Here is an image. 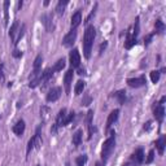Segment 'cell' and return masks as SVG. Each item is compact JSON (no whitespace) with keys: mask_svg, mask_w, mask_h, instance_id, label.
Wrapping results in <instances>:
<instances>
[{"mask_svg":"<svg viewBox=\"0 0 166 166\" xmlns=\"http://www.w3.org/2000/svg\"><path fill=\"white\" fill-rule=\"evenodd\" d=\"M42 63H43V57H42V55H38L35 61H34V72H35V73H40Z\"/></svg>","mask_w":166,"mask_h":166,"instance_id":"cell-20","label":"cell"},{"mask_svg":"<svg viewBox=\"0 0 166 166\" xmlns=\"http://www.w3.org/2000/svg\"><path fill=\"white\" fill-rule=\"evenodd\" d=\"M152 38H153V34H149V35H147V37L144 38V43H145V46L149 44L151 40H152Z\"/></svg>","mask_w":166,"mask_h":166,"instance_id":"cell-39","label":"cell"},{"mask_svg":"<svg viewBox=\"0 0 166 166\" xmlns=\"http://www.w3.org/2000/svg\"><path fill=\"white\" fill-rule=\"evenodd\" d=\"M42 22L44 25V28L47 29L48 33L53 31V25H52V14H44L42 17Z\"/></svg>","mask_w":166,"mask_h":166,"instance_id":"cell-9","label":"cell"},{"mask_svg":"<svg viewBox=\"0 0 166 166\" xmlns=\"http://www.w3.org/2000/svg\"><path fill=\"white\" fill-rule=\"evenodd\" d=\"M160 75H161V73H160L158 70L151 72V81H152L153 83H157V82L160 81Z\"/></svg>","mask_w":166,"mask_h":166,"instance_id":"cell-29","label":"cell"},{"mask_svg":"<svg viewBox=\"0 0 166 166\" xmlns=\"http://www.w3.org/2000/svg\"><path fill=\"white\" fill-rule=\"evenodd\" d=\"M33 148H34V139L31 138L30 140H29V144H28V154H30V152H31Z\"/></svg>","mask_w":166,"mask_h":166,"instance_id":"cell-36","label":"cell"},{"mask_svg":"<svg viewBox=\"0 0 166 166\" xmlns=\"http://www.w3.org/2000/svg\"><path fill=\"white\" fill-rule=\"evenodd\" d=\"M66 166H70V165H69V163H66Z\"/></svg>","mask_w":166,"mask_h":166,"instance_id":"cell-45","label":"cell"},{"mask_svg":"<svg viewBox=\"0 0 166 166\" xmlns=\"http://www.w3.org/2000/svg\"><path fill=\"white\" fill-rule=\"evenodd\" d=\"M139 29H140V26H139V17H136V20H135V23H134V31H133V34H134V38H136V35L139 34Z\"/></svg>","mask_w":166,"mask_h":166,"instance_id":"cell-32","label":"cell"},{"mask_svg":"<svg viewBox=\"0 0 166 166\" xmlns=\"http://www.w3.org/2000/svg\"><path fill=\"white\" fill-rule=\"evenodd\" d=\"M165 145H166V139H165V136L160 138L156 142L157 151H158V153H160V154H162V153H163V151H165Z\"/></svg>","mask_w":166,"mask_h":166,"instance_id":"cell-18","label":"cell"},{"mask_svg":"<svg viewBox=\"0 0 166 166\" xmlns=\"http://www.w3.org/2000/svg\"><path fill=\"white\" fill-rule=\"evenodd\" d=\"M107 46H108V43H107V42H104V43H103V44L100 46V51H99V52H100V53H103V51H104V49H105V48H107Z\"/></svg>","mask_w":166,"mask_h":166,"instance_id":"cell-40","label":"cell"},{"mask_svg":"<svg viewBox=\"0 0 166 166\" xmlns=\"http://www.w3.org/2000/svg\"><path fill=\"white\" fill-rule=\"evenodd\" d=\"M154 28H156V31H157V33L161 34V33H163V30H165V23H163L161 20H157L156 23H154Z\"/></svg>","mask_w":166,"mask_h":166,"instance_id":"cell-27","label":"cell"},{"mask_svg":"<svg viewBox=\"0 0 166 166\" xmlns=\"http://www.w3.org/2000/svg\"><path fill=\"white\" fill-rule=\"evenodd\" d=\"M153 114H154V118L161 122L163 119V114H165V109H163V105H160L158 103H157V105H154L153 108Z\"/></svg>","mask_w":166,"mask_h":166,"instance_id":"cell-8","label":"cell"},{"mask_svg":"<svg viewBox=\"0 0 166 166\" xmlns=\"http://www.w3.org/2000/svg\"><path fill=\"white\" fill-rule=\"evenodd\" d=\"M9 5H11V3L8 2V0L4 2V22H5V25L9 21Z\"/></svg>","mask_w":166,"mask_h":166,"instance_id":"cell-23","label":"cell"},{"mask_svg":"<svg viewBox=\"0 0 166 166\" xmlns=\"http://www.w3.org/2000/svg\"><path fill=\"white\" fill-rule=\"evenodd\" d=\"M69 58H70V65H72V69H75V68H79L81 65V55H79V51L77 48H74L70 55H69Z\"/></svg>","mask_w":166,"mask_h":166,"instance_id":"cell-3","label":"cell"},{"mask_svg":"<svg viewBox=\"0 0 166 166\" xmlns=\"http://www.w3.org/2000/svg\"><path fill=\"white\" fill-rule=\"evenodd\" d=\"M131 160H133V162H134L135 165H140V163L144 161V152H143V149L135 151V153L131 156Z\"/></svg>","mask_w":166,"mask_h":166,"instance_id":"cell-10","label":"cell"},{"mask_svg":"<svg viewBox=\"0 0 166 166\" xmlns=\"http://www.w3.org/2000/svg\"><path fill=\"white\" fill-rule=\"evenodd\" d=\"M86 162H87V156H86V154L79 156V157H78V158L75 160L77 166H84V165H86Z\"/></svg>","mask_w":166,"mask_h":166,"instance_id":"cell-30","label":"cell"},{"mask_svg":"<svg viewBox=\"0 0 166 166\" xmlns=\"http://www.w3.org/2000/svg\"><path fill=\"white\" fill-rule=\"evenodd\" d=\"M21 7H22V0H21V2H18V5H17V9H16V11H18Z\"/></svg>","mask_w":166,"mask_h":166,"instance_id":"cell-43","label":"cell"},{"mask_svg":"<svg viewBox=\"0 0 166 166\" xmlns=\"http://www.w3.org/2000/svg\"><path fill=\"white\" fill-rule=\"evenodd\" d=\"M114 96H116V98L118 99L119 104H125V101H126V91L121 90V91L116 92V93H114Z\"/></svg>","mask_w":166,"mask_h":166,"instance_id":"cell-24","label":"cell"},{"mask_svg":"<svg viewBox=\"0 0 166 166\" xmlns=\"http://www.w3.org/2000/svg\"><path fill=\"white\" fill-rule=\"evenodd\" d=\"M135 44H136V38H134V37H127V39L125 42V48L126 49H131Z\"/></svg>","mask_w":166,"mask_h":166,"instance_id":"cell-22","label":"cell"},{"mask_svg":"<svg viewBox=\"0 0 166 166\" xmlns=\"http://www.w3.org/2000/svg\"><path fill=\"white\" fill-rule=\"evenodd\" d=\"M64 68H65V60H64V58H60L57 63H56V65H55V68H53V70H55V72H60V70H63Z\"/></svg>","mask_w":166,"mask_h":166,"instance_id":"cell-28","label":"cell"},{"mask_svg":"<svg viewBox=\"0 0 166 166\" xmlns=\"http://www.w3.org/2000/svg\"><path fill=\"white\" fill-rule=\"evenodd\" d=\"M84 87H86V83H84L83 81H78L77 84H75V87H74L75 95H81V93L83 92V90H84Z\"/></svg>","mask_w":166,"mask_h":166,"instance_id":"cell-21","label":"cell"},{"mask_svg":"<svg viewBox=\"0 0 166 166\" xmlns=\"http://www.w3.org/2000/svg\"><path fill=\"white\" fill-rule=\"evenodd\" d=\"M78 74H81V75H82V74H84V69H82V68H81L79 70H78Z\"/></svg>","mask_w":166,"mask_h":166,"instance_id":"cell-44","label":"cell"},{"mask_svg":"<svg viewBox=\"0 0 166 166\" xmlns=\"http://www.w3.org/2000/svg\"><path fill=\"white\" fill-rule=\"evenodd\" d=\"M49 113H51V109L48 108V107H42L40 108V116H42V118L44 119V121H47L48 119V117H49Z\"/></svg>","mask_w":166,"mask_h":166,"instance_id":"cell-26","label":"cell"},{"mask_svg":"<svg viewBox=\"0 0 166 166\" xmlns=\"http://www.w3.org/2000/svg\"><path fill=\"white\" fill-rule=\"evenodd\" d=\"M13 57H16V58L22 57V51H20V49H14V51H13Z\"/></svg>","mask_w":166,"mask_h":166,"instance_id":"cell-37","label":"cell"},{"mask_svg":"<svg viewBox=\"0 0 166 166\" xmlns=\"http://www.w3.org/2000/svg\"><path fill=\"white\" fill-rule=\"evenodd\" d=\"M57 130H58V126L55 123L53 126H52V128H51V133H52V134H56V133H57Z\"/></svg>","mask_w":166,"mask_h":166,"instance_id":"cell-41","label":"cell"},{"mask_svg":"<svg viewBox=\"0 0 166 166\" xmlns=\"http://www.w3.org/2000/svg\"><path fill=\"white\" fill-rule=\"evenodd\" d=\"M91 100H92V99H91V96L88 95V96H87V98H86L84 100H82V105H86V107H87V105H90Z\"/></svg>","mask_w":166,"mask_h":166,"instance_id":"cell-38","label":"cell"},{"mask_svg":"<svg viewBox=\"0 0 166 166\" xmlns=\"http://www.w3.org/2000/svg\"><path fill=\"white\" fill-rule=\"evenodd\" d=\"M33 139H34V148H37V149H39V148L42 147V136L39 135V133H37L35 135L33 136Z\"/></svg>","mask_w":166,"mask_h":166,"instance_id":"cell-25","label":"cell"},{"mask_svg":"<svg viewBox=\"0 0 166 166\" xmlns=\"http://www.w3.org/2000/svg\"><path fill=\"white\" fill-rule=\"evenodd\" d=\"M151 125H152V122H151V121H148V122H147V123L144 125V130H147V131H148V130H149V128H151Z\"/></svg>","mask_w":166,"mask_h":166,"instance_id":"cell-42","label":"cell"},{"mask_svg":"<svg viewBox=\"0 0 166 166\" xmlns=\"http://www.w3.org/2000/svg\"><path fill=\"white\" fill-rule=\"evenodd\" d=\"M66 5H68V0H60V2L57 3V5H56V12H57V14H60V16L63 14L65 12Z\"/></svg>","mask_w":166,"mask_h":166,"instance_id":"cell-19","label":"cell"},{"mask_svg":"<svg viewBox=\"0 0 166 166\" xmlns=\"http://www.w3.org/2000/svg\"><path fill=\"white\" fill-rule=\"evenodd\" d=\"M82 135H83V131L82 130H77L74 135H73V144L75 147H78L81 143H82Z\"/></svg>","mask_w":166,"mask_h":166,"instance_id":"cell-17","label":"cell"},{"mask_svg":"<svg viewBox=\"0 0 166 166\" xmlns=\"http://www.w3.org/2000/svg\"><path fill=\"white\" fill-rule=\"evenodd\" d=\"M96 37V30L92 25H90L88 28L84 31V37H83V52H84V57L90 58L91 57V48L93 44V40Z\"/></svg>","mask_w":166,"mask_h":166,"instance_id":"cell-1","label":"cell"},{"mask_svg":"<svg viewBox=\"0 0 166 166\" xmlns=\"http://www.w3.org/2000/svg\"><path fill=\"white\" fill-rule=\"evenodd\" d=\"M37 166H40V165H37Z\"/></svg>","mask_w":166,"mask_h":166,"instance_id":"cell-46","label":"cell"},{"mask_svg":"<svg viewBox=\"0 0 166 166\" xmlns=\"http://www.w3.org/2000/svg\"><path fill=\"white\" fill-rule=\"evenodd\" d=\"M73 77H74V72L73 69L68 70L65 73V77H64V87H65V92L69 93L70 92V87H72V82H73Z\"/></svg>","mask_w":166,"mask_h":166,"instance_id":"cell-6","label":"cell"},{"mask_svg":"<svg viewBox=\"0 0 166 166\" xmlns=\"http://www.w3.org/2000/svg\"><path fill=\"white\" fill-rule=\"evenodd\" d=\"M81 22H82V13H81V12H75V13L72 16V22H70L72 29L78 28V26L81 25Z\"/></svg>","mask_w":166,"mask_h":166,"instance_id":"cell-14","label":"cell"},{"mask_svg":"<svg viewBox=\"0 0 166 166\" xmlns=\"http://www.w3.org/2000/svg\"><path fill=\"white\" fill-rule=\"evenodd\" d=\"M25 131V121L23 119H20L17 123L13 126V133L17 135V136H21Z\"/></svg>","mask_w":166,"mask_h":166,"instance_id":"cell-12","label":"cell"},{"mask_svg":"<svg viewBox=\"0 0 166 166\" xmlns=\"http://www.w3.org/2000/svg\"><path fill=\"white\" fill-rule=\"evenodd\" d=\"M65 119H66V109L63 108L60 112H58V114H57V118H56V125L58 127L61 126H65Z\"/></svg>","mask_w":166,"mask_h":166,"instance_id":"cell-11","label":"cell"},{"mask_svg":"<svg viewBox=\"0 0 166 166\" xmlns=\"http://www.w3.org/2000/svg\"><path fill=\"white\" fill-rule=\"evenodd\" d=\"M92 117H93V110H88V113H87V126H91V122H92Z\"/></svg>","mask_w":166,"mask_h":166,"instance_id":"cell-34","label":"cell"},{"mask_svg":"<svg viewBox=\"0 0 166 166\" xmlns=\"http://www.w3.org/2000/svg\"><path fill=\"white\" fill-rule=\"evenodd\" d=\"M18 31H20V23L16 21V22H13V25L11 26V30H9V38L13 43L16 42V34Z\"/></svg>","mask_w":166,"mask_h":166,"instance_id":"cell-15","label":"cell"},{"mask_svg":"<svg viewBox=\"0 0 166 166\" xmlns=\"http://www.w3.org/2000/svg\"><path fill=\"white\" fill-rule=\"evenodd\" d=\"M118 114H119V110H118V109H114V110H113V112L110 113V114H109L108 121H107V130H109L110 126L118 119Z\"/></svg>","mask_w":166,"mask_h":166,"instance_id":"cell-13","label":"cell"},{"mask_svg":"<svg viewBox=\"0 0 166 166\" xmlns=\"http://www.w3.org/2000/svg\"><path fill=\"white\" fill-rule=\"evenodd\" d=\"M25 30H26V26L25 25H22V28L20 29V31H18V37L16 38V42H14V44H18V42H21V39L23 38V35H25Z\"/></svg>","mask_w":166,"mask_h":166,"instance_id":"cell-31","label":"cell"},{"mask_svg":"<svg viewBox=\"0 0 166 166\" xmlns=\"http://www.w3.org/2000/svg\"><path fill=\"white\" fill-rule=\"evenodd\" d=\"M153 158H154V151L152 149V151H149V153H148V157H147L145 162H147V163H151V162L153 161Z\"/></svg>","mask_w":166,"mask_h":166,"instance_id":"cell-35","label":"cell"},{"mask_svg":"<svg viewBox=\"0 0 166 166\" xmlns=\"http://www.w3.org/2000/svg\"><path fill=\"white\" fill-rule=\"evenodd\" d=\"M74 117H75V113H74V112H70V113H69V114H66V119H65V126L70 123V122H72V121L74 119Z\"/></svg>","mask_w":166,"mask_h":166,"instance_id":"cell-33","label":"cell"},{"mask_svg":"<svg viewBox=\"0 0 166 166\" xmlns=\"http://www.w3.org/2000/svg\"><path fill=\"white\" fill-rule=\"evenodd\" d=\"M75 39H77V30L75 29H72V31L68 33L64 37V39H63V46L64 47H72L74 44Z\"/></svg>","mask_w":166,"mask_h":166,"instance_id":"cell-4","label":"cell"},{"mask_svg":"<svg viewBox=\"0 0 166 166\" xmlns=\"http://www.w3.org/2000/svg\"><path fill=\"white\" fill-rule=\"evenodd\" d=\"M147 83L145 81V77L142 75V77H139V78H128L127 79V84L130 87H133V88H138V87H142Z\"/></svg>","mask_w":166,"mask_h":166,"instance_id":"cell-5","label":"cell"},{"mask_svg":"<svg viewBox=\"0 0 166 166\" xmlns=\"http://www.w3.org/2000/svg\"><path fill=\"white\" fill-rule=\"evenodd\" d=\"M60 96H61V88L60 87H53V88H51L47 93V101L53 103L60 99Z\"/></svg>","mask_w":166,"mask_h":166,"instance_id":"cell-7","label":"cell"},{"mask_svg":"<svg viewBox=\"0 0 166 166\" xmlns=\"http://www.w3.org/2000/svg\"><path fill=\"white\" fill-rule=\"evenodd\" d=\"M53 72H55V70H53V69H51V68L46 69V70L40 74V83H42V82H47L49 78L53 75Z\"/></svg>","mask_w":166,"mask_h":166,"instance_id":"cell-16","label":"cell"},{"mask_svg":"<svg viewBox=\"0 0 166 166\" xmlns=\"http://www.w3.org/2000/svg\"><path fill=\"white\" fill-rule=\"evenodd\" d=\"M114 147H116V133H114V131H112L110 136L103 144V149H101V160H103V163H105L108 161V158L110 157L112 152L114 151Z\"/></svg>","mask_w":166,"mask_h":166,"instance_id":"cell-2","label":"cell"}]
</instances>
